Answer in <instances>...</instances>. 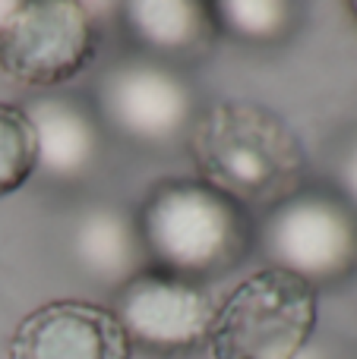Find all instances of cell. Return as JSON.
<instances>
[{"label":"cell","instance_id":"cell-15","mask_svg":"<svg viewBox=\"0 0 357 359\" xmlns=\"http://www.w3.org/2000/svg\"><path fill=\"white\" fill-rule=\"evenodd\" d=\"M294 359H326V353H323V350H320V347H316V344H313V341H310V344H307V347H304V350H301V353H297Z\"/></svg>","mask_w":357,"mask_h":359},{"label":"cell","instance_id":"cell-8","mask_svg":"<svg viewBox=\"0 0 357 359\" xmlns=\"http://www.w3.org/2000/svg\"><path fill=\"white\" fill-rule=\"evenodd\" d=\"M133 347L111 309L82 299H54L16 325L6 359H130Z\"/></svg>","mask_w":357,"mask_h":359},{"label":"cell","instance_id":"cell-16","mask_svg":"<svg viewBox=\"0 0 357 359\" xmlns=\"http://www.w3.org/2000/svg\"><path fill=\"white\" fill-rule=\"evenodd\" d=\"M16 4H19V0H10V4H0V29H4L6 22H10V16H13V10H16Z\"/></svg>","mask_w":357,"mask_h":359},{"label":"cell","instance_id":"cell-6","mask_svg":"<svg viewBox=\"0 0 357 359\" xmlns=\"http://www.w3.org/2000/svg\"><path fill=\"white\" fill-rule=\"evenodd\" d=\"M98 107L120 136L149 149L187 139L196 117L190 82L171 63L152 57L114 63L98 79Z\"/></svg>","mask_w":357,"mask_h":359},{"label":"cell","instance_id":"cell-4","mask_svg":"<svg viewBox=\"0 0 357 359\" xmlns=\"http://www.w3.org/2000/svg\"><path fill=\"white\" fill-rule=\"evenodd\" d=\"M257 243L269 268L316 290L357 268V208L342 192L301 186L259 221Z\"/></svg>","mask_w":357,"mask_h":359},{"label":"cell","instance_id":"cell-17","mask_svg":"<svg viewBox=\"0 0 357 359\" xmlns=\"http://www.w3.org/2000/svg\"><path fill=\"white\" fill-rule=\"evenodd\" d=\"M348 10H351V13H354V19H357V0H354V4H348Z\"/></svg>","mask_w":357,"mask_h":359},{"label":"cell","instance_id":"cell-3","mask_svg":"<svg viewBox=\"0 0 357 359\" xmlns=\"http://www.w3.org/2000/svg\"><path fill=\"white\" fill-rule=\"evenodd\" d=\"M316 290L278 268H259L215 309L209 359H294L313 341Z\"/></svg>","mask_w":357,"mask_h":359},{"label":"cell","instance_id":"cell-12","mask_svg":"<svg viewBox=\"0 0 357 359\" xmlns=\"http://www.w3.org/2000/svg\"><path fill=\"white\" fill-rule=\"evenodd\" d=\"M215 25L247 44L282 41L294 25V6L285 0H221L212 4Z\"/></svg>","mask_w":357,"mask_h":359},{"label":"cell","instance_id":"cell-9","mask_svg":"<svg viewBox=\"0 0 357 359\" xmlns=\"http://www.w3.org/2000/svg\"><path fill=\"white\" fill-rule=\"evenodd\" d=\"M38 145V174L51 180H79L101 155V126L86 104L63 95H41L29 107Z\"/></svg>","mask_w":357,"mask_h":359},{"label":"cell","instance_id":"cell-10","mask_svg":"<svg viewBox=\"0 0 357 359\" xmlns=\"http://www.w3.org/2000/svg\"><path fill=\"white\" fill-rule=\"evenodd\" d=\"M120 19L145 57L162 63L168 57L200 54L219 32L212 4L202 0H130L120 6Z\"/></svg>","mask_w":357,"mask_h":359},{"label":"cell","instance_id":"cell-5","mask_svg":"<svg viewBox=\"0 0 357 359\" xmlns=\"http://www.w3.org/2000/svg\"><path fill=\"white\" fill-rule=\"evenodd\" d=\"M98 35L79 0H19L0 29V69L19 86L54 88L95 60Z\"/></svg>","mask_w":357,"mask_h":359},{"label":"cell","instance_id":"cell-14","mask_svg":"<svg viewBox=\"0 0 357 359\" xmlns=\"http://www.w3.org/2000/svg\"><path fill=\"white\" fill-rule=\"evenodd\" d=\"M342 196L357 208V145L348 151L345 161H342Z\"/></svg>","mask_w":357,"mask_h":359},{"label":"cell","instance_id":"cell-2","mask_svg":"<svg viewBox=\"0 0 357 359\" xmlns=\"http://www.w3.org/2000/svg\"><path fill=\"white\" fill-rule=\"evenodd\" d=\"M136 230L145 265L193 284L231 271L250 246L247 208L200 177L152 186Z\"/></svg>","mask_w":357,"mask_h":359},{"label":"cell","instance_id":"cell-7","mask_svg":"<svg viewBox=\"0 0 357 359\" xmlns=\"http://www.w3.org/2000/svg\"><path fill=\"white\" fill-rule=\"evenodd\" d=\"M215 309L219 303L206 284H193L145 265L117 287L111 312L133 350L139 347L171 356L190 353L206 344Z\"/></svg>","mask_w":357,"mask_h":359},{"label":"cell","instance_id":"cell-13","mask_svg":"<svg viewBox=\"0 0 357 359\" xmlns=\"http://www.w3.org/2000/svg\"><path fill=\"white\" fill-rule=\"evenodd\" d=\"M38 174L35 126L22 104L0 101V198L22 189Z\"/></svg>","mask_w":357,"mask_h":359},{"label":"cell","instance_id":"cell-1","mask_svg":"<svg viewBox=\"0 0 357 359\" xmlns=\"http://www.w3.org/2000/svg\"><path fill=\"white\" fill-rule=\"evenodd\" d=\"M187 149L200 180L231 196L238 205L269 211L301 189L307 170L297 133L257 101H215L196 111Z\"/></svg>","mask_w":357,"mask_h":359},{"label":"cell","instance_id":"cell-11","mask_svg":"<svg viewBox=\"0 0 357 359\" xmlns=\"http://www.w3.org/2000/svg\"><path fill=\"white\" fill-rule=\"evenodd\" d=\"M76 265L98 284L120 287L145 268L136 217L114 205H92L73 227Z\"/></svg>","mask_w":357,"mask_h":359}]
</instances>
